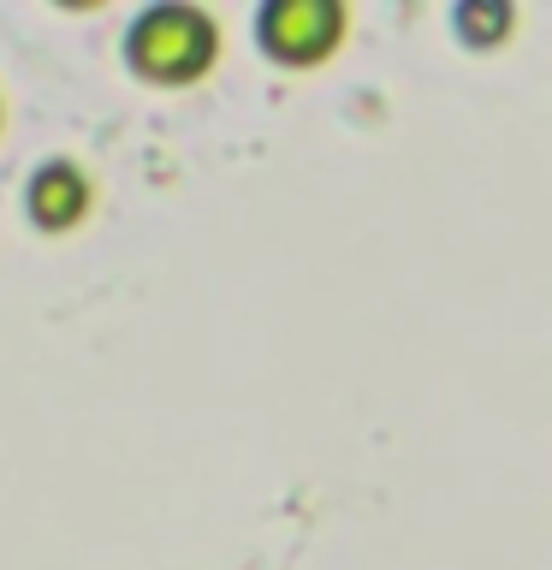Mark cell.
<instances>
[{"instance_id":"6da1fadb","label":"cell","mask_w":552,"mask_h":570,"mask_svg":"<svg viewBox=\"0 0 552 570\" xmlns=\"http://www.w3.org/2000/svg\"><path fill=\"white\" fill-rule=\"evenodd\" d=\"M131 60L160 83H185L214 60V30L196 7H155L131 30Z\"/></svg>"},{"instance_id":"7a4b0ae2","label":"cell","mask_w":552,"mask_h":570,"mask_svg":"<svg viewBox=\"0 0 552 570\" xmlns=\"http://www.w3.org/2000/svg\"><path fill=\"white\" fill-rule=\"evenodd\" d=\"M338 7L333 0H279V7L262 12V42L279 53V60H321L338 42Z\"/></svg>"},{"instance_id":"3957f363","label":"cell","mask_w":552,"mask_h":570,"mask_svg":"<svg viewBox=\"0 0 552 570\" xmlns=\"http://www.w3.org/2000/svg\"><path fill=\"white\" fill-rule=\"evenodd\" d=\"M30 214L42 226H71L83 214V178L78 167H42L30 185Z\"/></svg>"}]
</instances>
